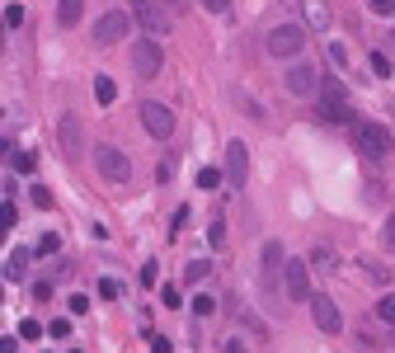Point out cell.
<instances>
[{
	"label": "cell",
	"instance_id": "cell-18",
	"mask_svg": "<svg viewBox=\"0 0 395 353\" xmlns=\"http://www.w3.org/2000/svg\"><path fill=\"white\" fill-rule=\"evenodd\" d=\"M10 170L33 174V170H38V156H33V151H14V146H10Z\"/></svg>",
	"mask_w": 395,
	"mask_h": 353
},
{
	"label": "cell",
	"instance_id": "cell-38",
	"mask_svg": "<svg viewBox=\"0 0 395 353\" xmlns=\"http://www.w3.org/2000/svg\"><path fill=\"white\" fill-rule=\"evenodd\" d=\"M386 245H391V250H395V212H391V217H386Z\"/></svg>",
	"mask_w": 395,
	"mask_h": 353
},
{
	"label": "cell",
	"instance_id": "cell-25",
	"mask_svg": "<svg viewBox=\"0 0 395 353\" xmlns=\"http://www.w3.org/2000/svg\"><path fill=\"white\" fill-rule=\"evenodd\" d=\"M203 273H207V264H203V259H193V264L184 269V283H188V288H193V283H203Z\"/></svg>",
	"mask_w": 395,
	"mask_h": 353
},
{
	"label": "cell",
	"instance_id": "cell-35",
	"mask_svg": "<svg viewBox=\"0 0 395 353\" xmlns=\"http://www.w3.org/2000/svg\"><path fill=\"white\" fill-rule=\"evenodd\" d=\"M207 236H212V245L221 250V245H226V226H221V221H212V231H207Z\"/></svg>",
	"mask_w": 395,
	"mask_h": 353
},
{
	"label": "cell",
	"instance_id": "cell-21",
	"mask_svg": "<svg viewBox=\"0 0 395 353\" xmlns=\"http://www.w3.org/2000/svg\"><path fill=\"white\" fill-rule=\"evenodd\" d=\"M193 311H198V316H216V297L198 292V297H193Z\"/></svg>",
	"mask_w": 395,
	"mask_h": 353
},
{
	"label": "cell",
	"instance_id": "cell-7",
	"mask_svg": "<svg viewBox=\"0 0 395 353\" xmlns=\"http://www.w3.org/2000/svg\"><path fill=\"white\" fill-rule=\"evenodd\" d=\"M141 128H146V132L151 137H160V141H170V137H174V113H170V104H156V99H146V104H141Z\"/></svg>",
	"mask_w": 395,
	"mask_h": 353
},
{
	"label": "cell",
	"instance_id": "cell-33",
	"mask_svg": "<svg viewBox=\"0 0 395 353\" xmlns=\"http://www.w3.org/2000/svg\"><path fill=\"white\" fill-rule=\"evenodd\" d=\"M372 14H395V0H367Z\"/></svg>",
	"mask_w": 395,
	"mask_h": 353
},
{
	"label": "cell",
	"instance_id": "cell-28",
	"mask_svg": "<svg viewBox=\"0 0 395 353\" xmlns=\"http://www.w3.org/2000/svg\"><path fill=\"white\" fill-rule=\"evenodd\" d=\"M216 184H221V174H216V170H198V189H216Z\"/></svg>",
	"mask_w": 395,
	"mask_h": 353
},
{
	"label": "cell",
	"instance_id": "cell-27",
	"mask_svg": "<svg viewBox=\"0 0 395 353\" xmlns=\"http://www.w3.org/2000/svg\"><path fill=\"white\" fill-rule=\"evenodd\" d=\"M5 24H10V28H24V5H5Z\"/></svg>",
	"mask_w": 395,
	"mask_h": 353
},
{
	"label": "cell",
	"instance_id": "cell-20",
	"mask_svg": "<svg viewBox=\"0 0 395 353\" xmlns=\"http://www.w3.org/2000/svg\"><path fill=\"white\" fill-rule=\"evenodd\" d=\"M311 264H316V269H339V264H334V250H330V245H316V250H311Z\"/></svg>",
	"mask_w": 395,
	"mask_h": 353
},
{
	"label": "cell",
	"instance_id": "cell-15",
	"mask_svg": "<svg viewBox=\"0 0 395 353\" xmlns=\"http://www.w3.org/2000/svg\"><path fill=\"white\" fill-rule=\"evenodd\" d=\"M28 259H33V254H28L24 245H19V250H10V254H5V278H10V283H19V278L28 273Z\"/></svg>",
	"mask_w": 395,
	"mask_h": 353
},
{
	"label": "cell",
	"instance_id": "cell-29",
	"mask_svg": "<svg viewBox=\"0 0 395 353\" xmlns=\"http://www.w3.org/2000/svg\"><path fill=\"white\" fill-rule=\"evenodd\" d=\"M330 61H334V66H348V48H343V43H330Z\"/></svg>",
	"mask_w": 395,
	"mask_h": 353
},
{
	"label": "cell",
	"instance_id": "cell-39",
	"mask_svg": "<svg viewBox=\"0 0 395 353\" xmlns=\"http://www.w3.org/2000/svg\"><path fill=\"white\" fill-rule=\"evenodd\" d=\"M391 48H395V33H391Z\"/></svg>",
	"mask_w": 395,
	"mask_h": 353
},
{
	"label": "cell",
	"instance_id": "cell-2",
	"mask_svg": "<svg viewBox=\"0 0 395 353\" xmlns=\"http://www.w3.org/2000/svg\"><path fill=\"white\" fill-rule=\"evenodd\" d=\"M160 66H165V48H160V38H156V33L136 38V43H132V71H136L141 81H156Z\"/></svg>",
	"mask_w": 395,
	"mask_h": 353
},
{
	"label": "cell",
	"instance_id": "cell-22",
	"mask_svg": "<svg viewBox=\"0 0 395 353\" xmlns=\"http://www.w3.org/2000/svg\"><path fill=\"white\" fill-rule=\"evenodd\" d=\"M57 231H43V236H38V245H33V250H38V254H57Z\"/></svg>",
	"mask_w": 395,
	"mask_h": 353
},
{
	"label": "cell",
	"instance_id": "cell-23",
	"mask_svg": "<svg viewBox=\"0 0 395 353\" xmlns=\"http://www.w3.org/2000/svg\"><path fill=\"white\" fill-rule=\"evenodd\" d=\"M376 316H381V321H391V325H395V292H386V297L376 301Z\"/></svg>",
	"mask_w": 395,
	"mask_h": 353
},
{
	"label": "cell",
	"instance_id": "cell-26",
	"mask_svg": "<svg viewBox=\"0 0 395 353\" xmlns=\"http://www.w3.org/2000/svg\"><path fill=\"white\" fill-rule=\"evenodd\" d=\"M48 334H52V339H71V321H66V316H57L52 325H48Z\"/></svg>",
	"mask_w": 395,
	"mask_h": 353
},
{
	"label": "cell",
	"instance_id": "cell-9",
	"mask_svg": "<svg viewBox=\"0 0 395 353\" xmlns=\"http://www.w3.org/2000/svg\"><path fill=\"white\" fill-rule=\"evenodd\" d=\"M311 259H287L283 264V288H287L292 301H311Z\"/></svg>",
	"mask_w": 395,
	"mask_h": 353
},
{
	"label": "cell",
	"instance_id": "cell-6",
	"mask_svg": "<svg viewBox=\"0 0 395 353\" xmlns=\"http://www.w3.org/2000/svg\"><path fill=\"white\" fill-rule=\"evenodd\" d=\"M132 19L146 28V33H156V38L170 33V10L160 0H132Z\"/></svg>",
	"mask_w": 395,
	"mask_h": 353
},
{
	"label": "cell",
	"instance_id": "cell-8",
	"mask_svg": "<svg viewBox=\"0 0 395 353\" xmlns=\"http://www.w3.org/2000/svg\"><path fill=\"white\" fill-rule=\"evenodd\" d=\"M128 28H132L128 10H108L104 19H94V43H99V48H113L118 38H128Z\"/></svg>",
	"mask_w": 395,
	"mask_h": 353
},
{
	"label": "cell",
	"instance_id": "cell-36",
	"mask_svg": "<svg viewBox=\"0 0 395 353\" xmlns=\"http://www.w3.org/2000/svg\"><path fill=\"white\" fill-rule=\"evenodd\" d=\"M156 278H160V269H156V264H141V283H146V288H151Z\"/></svg>",
	"mask_w": 395,
	"mask_h": 353
},
{
	"label": "cell",
	"instance_id": "cell-4",
	"mask_svg": "<svg viewBox=\"0 0 395 353\" xmlns=\"http://www.w3.org/2000/svg\"><path fill=\"white\" fill-rule=\"evenodd\" d=\"M263 48H268L273 57H296L301 48H306V28H301V24H278V28H268Z\"/></svg>",
	"mask_w": 395,
	"mask_h": 353
},
{
	"label": "cell",
	"instance_id": "cell-5",
	"mask_svg": "<svg viewBox=\"0 0 395 353\" xmlns=\"http://www.w3.org/2000/svg\"><path fill=\"white\" fill-rule=\"evenodd\" d=\"M57 151H61L66 161H80V151H85V128H80L76 113H61V118H57Z\"/></svg>",
	"mask_w": 395,
	"mask_h": 353
},
{
	"label": "cell",
	"instance_id": "cell-34",
	"mask_svg": "<svg viewBox=\"0 0 395 353\" xmlns=\"http://www.w3.org/2000/svg\"><path fill=\"white\" fill-rule=\"evenodd\" d=\"M33 203H38L43 212H48V208H52V193H48V189H43V184H38V189H33Z\"/></svg>",
	"mask_w": 395,
	"mask_h": 353
},
{
	"label": "cell",
	"instance_id": "cell-37",
	"mask_svg": "<svg viewBox=\"0 0 395 353\" xmlns=\"http://www.w3.org/2000/svg\"><path fill=\"white\" fill-rule=\"evenodd\" d=\"M90 311V297H71V316H85Z\"/></svg>",
	"mask_w": 395,
	"mask_h": 353
},
{
	"label": "cell",
	"instance_id": "cell-31",
	"mask_svg": "<svg viewBox=\"0 0 395 353\" xmlns=\"http://www.w3.org/2000/svg\"><path fill=\"white\" fill-rule=\"evenodd\" d=\"M198 5H203L207 14H226V10H231V0H198Z\"/></svg>",
	"mask_w": 395,
	"mask_h": 353
},
{
	"label": "cell",
	"instance_id": "cell-13",
	"mask_svg": "<svg viewBox=\"0 0 395 353\" xmlns=\"http://www.w3.org/2000/svg\"><path fill=\"white\" fill-rule=\"evenodd\" d=\"M316 118H325V123H348V118H353L348 94H320L316 99Z\"/></svg>",
	"mask_w": 395,
	"mask_h": 353
},
{
	"label": "cell",
	"instance_id": "cell-11",
	"mask_svg": "<svg viewBox=\"0 0 395 353\" xmlns=\"http://www.w3.org/2000/svg\"><path fill=\"white\" fill-rule=\"evenodd\" d=\"M311 321H316L325 334H339L343 330V316H339V306L330 297H311Z\"/></svg>",
	"mask_w": 395,
	"mask_h": 353
},
{
	"label": "cell",
	"instance_id": "cell-12",
	"mask_svg": "<svg viewBox=\"0 0 395 353\" xmlns=\"http://www.w3.org/2000/svg\"><path fill=\"white\" fill-rule=\"evenodd\" d=\"M287 90L292 94H320V71L306 66V61H296V66L287 71Z\"/></svg>",
	"mask_w": 395,
	"mask_h": 353
},
{
	"label": "cell",
	"instance_id": "cell-30",
	"mask_svg": "<svg viewBox=\"0 0 395 353\" xmlns=\"http://www.w3.org/2000/svg\"><path fill=\"white\" fill-rule=\"evenodd\" d=\"M38 334H43L38 321H19V339H38Z\"/></svg>",
	"mask_w": 395,
	"mask_h": 353
},
{
	"label": "cell",
	"instance_id": "cell-3",
	"mask_svg": "<svg viewBox=\"0 0 395 353\" xmlns=\"http://www.w3.org/2000/svg\"><path fill=\"white\" fill-rule=\"evenodd\" d=\"M94 170L104 174L108 184H128L132 179V161H128V151H118V146H94Z\"/></svg>",
	"mask_w": 395,
	"mask_h": 353
},
{
	"label": "cell",
	"instance_id": "cell-19",
	"mask_svg": "<svg viewBox=\"0 0 395 353\" xmlns=\"http://www.w3.org/2000/svg\"><path fill=\"white\" fill-rule=\"evenodd\" d=\"M94 99H99V104H113V99H118V85L108 81V76H94Z\"/></svg>",
	"mask_w": 395,
	"mask_h": 353
},
{
	"label": "cell",
	"instance_id": "cell-16",
	"mask_svg": "<svg viewBox=\"0 0 395 353\" xmlns=\"http://www.w3.org/2000/svg\"><path fill=\"white\" fill-rule=\"evenodd\" d=\"M80 14H85V0H57V24L61 28H76Z\"/></svg>",
	"mask_w": 395,
	"mask_h": 353
},
{
	"label": "cell",
	"instance_id": "cell-24",
	"mask_svg": "<svg viewBox=\"0 0 395 353\" xmlns=\"http://www.w3.org/2000/svg\"><path fill=\"white\" fill-rule=\"evenodd\" d=\"M372 71H376V76H395L391 57H386V52H372Z\"/></svg>",
	"mask_w": 395,
	"mask_h": 353
},
{
	"label": "cell",
	"instance_id": "cell-17",
	"mask_svg": "<svg viewBox=\"0 0 395 353\" xmlns=\"http://www.w3.org/2000/svg\"><path fill=\"white\" fill-rule=\"evenodd\" d=\"M283 264H287V259H283V245H278V241H268V245H263V278L273 283V273L283 269Z\"/></svg>",
	"mask_w": 395,
	"mask_h": 353
},
{
	"label": "cell",
	"instance_id": "cell-14",
	"mask_svg": "<svg viewBox=\"0 0 395 353\" xmlns=\"http://www.w3.org/2000/svg\"><path fill=\"white\" fill-rule=\"evenodd\" d=\"M301 10H306V24L320 28V33L334 24V14H330V5H325V0H301Z\"/></svg>",
	"mask_w": 395,
	"mask_h": 353
},
{
	"label": "cell",
	"instance_id": "cell-1",
	"mask_svg": "<svg viewBox=\"0 0 395 353\" xmlns=\"http://www.w3.org/2000/svg\"><path fill=\"white\" fill-rule=\"evenodd\" d=\"M353 146L367 156V161H386L395 151V137L381 123H353Z\"/></svg>",
	"mask_w": 395,
	"mask_h": 353
},
{
	"label": "cell",
	"instance_id": "cell-10",
	"mask_svg": "<svg viewBox=\"0 0 395 353\" xmlns=\"http://www.w3.org/2000/svg\"><path fill=\"white\" fill-rule=\"evenodd\" d=\"M245 174H250L245 141H226V184H231V189H245Z\"/></svg>",
	"mask_w": 395,
	"mask_h": 353
},
{
	"label": "cell",
	"instance_id": "cell-32",
	"mask_svg": "<svg viewBox=\"0 0 395 353\" xmlns=\"http://www.w3.org/2000/svg\"><path fill=\"white\" fill-rule=\"evenodd\" d=\"M160 301H165V306H179V288H174V283H165V288H160Z\"/></svg>",
	"mask_w": 395,
	"mask_h": 353
}]
</instances>
